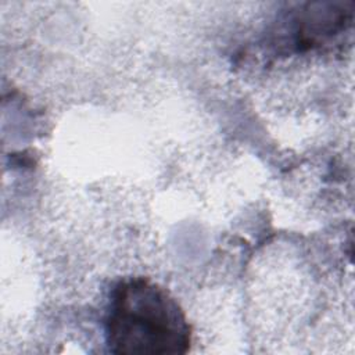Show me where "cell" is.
<instances>
[{"label":"cell","mask_w":355,"mask_h":355,"mask_svg":"<svg viewBox=\"0 0 355 355\" xmlns=\"http://www.w3.org/2000/svg\"><path fill=\"white\" fill-rule=\"evenodd\" d=\"M105 337L115 354L175 355L190 349L191 327L165 288L144 277H129L112 291Z\"/></svg>","instance_id":"6da1fadb"}]
</instances>
